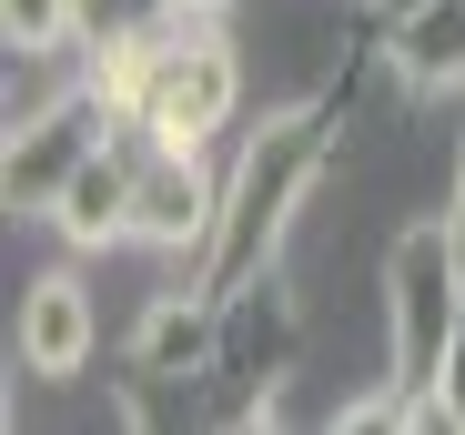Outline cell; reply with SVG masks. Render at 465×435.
<instances>
[{
	"label": "cell",
	"mask_w": 465,
	"mask_h": 435,
	"mask_svg": "<svg viewBox=\"0 0 465 435\" xmlns=\"http://www.w3.org/2000/svg\"><path fill=\"white\" fill-rule=\"evenodd\" d=\"M445 233H455V253H465V142H455V193H445Z\"/></svg>",
	"instance_id": "5bb4252c"
},
{
	"label": "cell",
	"mask_w": 465,
	"mask_h": 435,
	"mask_svg": "<svg viewBox=\"0 0 465 435\" xmlns=\"http://www.w3.org/2000/svg\"><path fill=\"white\" fill-rule=\"evenodd\" d=\"M92 92L142 142H213L232 112H243V61H232V41L213 21H173V31L92 61Z\"/></svg>",
	"instance_id": "7a4b0ae2"
},
{
	"label": "cell",
	"mask_w": 465,
	"mask_h": 435,
	"mask_svg": "<svg viewBox=\"0 0 465 435\" xmlns=\"http://www.w3.org/2000/svg\"><path fill=\"white\" fill-rule=\"evenodd\" d=\"M283 365H293V294H283V273H253V283H232V294H223V375L253 385L243 425H273Z\"/></svg>",
	"instance_id": "8992f818"
},
{
	"label": "cell",
	"mask_w": 465,
	"mask_h": 435,
	"mask_svg": "<svg viewBox=\"0 0 465 435\" xmlns=\"http://www.w3.org/2000/svg\"><path fill=\"white\" fill-rule=\"evenodd\" d=\"M173 21H193L183 0H71V41H82L92 61H112V51H132L152 31H173Z\"/></svg>",
	"instance_id": "8fae6325"
},
{
	"label": "cell",
	"mask_w": 465,
	"mask_h": 435,
	"mask_svg": "<svg viewBox=\"0 0 465 435\" xmlns=\"http://www.w3.org/2000/svg\"><path fill=\"white\" fill-rule=\"evenodd\" d=\"M0 41L11 51H61L71 41V0H0Z\"/></svg>",
	"instance_id": "7c38bea8"
},
{
	"label": "cell",
	"mask_w": 465,
	"mask_h": 435,
	"mask_svg": "<svg viewBox=\"0 0 465 435\" xmlns=\"http://www.w3.org/2000/svg\"><path fill=\"white\" fill-rule=\"evenodd\" d=\"M405 11H425V0H374V21H405Z\"/></svg>",
	"instance_id": "9a60e30c"
},
{
	"label": "cell",
	"mask_w": 465,
	"mask_h": 435,
	"mask_svg": "<svg viewBox=\"0 0 465 435\" xmlns=\"http://www.w3.org/2000/svg\"><path fill=\"white\" fill-rule=\"evenodd\" d=\"M324 163H334V132H324V112H263L243 142H232V173H223V223H213V243H203V263L183 273L193 294H232V283H253V273H273L283 263V233H293V213L314 203V183H324Z\"/></svg>",
	"instance_id": "6da1fadb"
},
{
	"label": "cell",
	"mask_w": 465,
	"mask_h": 435,
	"mask_svg": "<svg viewBox=\"0 0 465 435\" xmlns=\"http://www.w3.org/2000/svg\"><path fill=\"white\" fill-rule=\"evenodd\" d=\"M11 354H21V375H41V385L82 375L92 354H102V304H92V283H82V273H41L31 294H21Z\"/></svg>",
	"instance_id": "52a82bcc"
},
{
	"label": "cell",
	"mask_w": 465,
	"mask_h": 435,
	"mask_svg": "<svg viewBox=\"0 0 465 435\" xmlns=\"http://www.w3.org/2000/svg\"><path fill=\"white\" fill-rule=\"evenodd\" d=\"M132 375L142 385H203V375H223V294H163L142 314V334H132Z\"/></svg>",
	"instance_id": "ba28073f"
},
{
	"label": "cell",
	"mask_w": 465,
	"mask_h": 435,
	"mask_svg": "<svg viewBox=\"0 0 465 435\" xmlns=\"http://www.w3.org/2000/svg\"><path fill=\"white\" fill-rule=\"evenodd\" d=\"M384 61H395L405 92H465V0H425V11L384 21Z\"/></svg>",
	"instance_id": "30bf717a"
},
{
	"label": "cell",
	"mask_w": 465,
	"mask_h": 435,
	"mask_svg": "<svg viewBox=\"0 0 465 435\" xmlns=\"http://www.w3.org/2000/svg\"><path fill=\"white\" fill-rule=\"evenodd\" d=\"M51 233L71 243V253H112V243H132V142L112 132L102 153L71 173V193H61V213H51Z\"/></svg>",
	"instance_id": "9c48e42d"
},
{
	"label": "cell",
	"mask_w": 465,
	"mask_h": 435,
	"mask_svg": "<svg viewBox=\"0 0 465 435\" xmlns=\"http://www.w3.org/2000/svg\"><path fill=\"white\" fill-rule=\"evenodd\" d=\"M183 11H193V21H223V11H232V0H183Z\"/></svg>",
	"instance_id": "2e32d148"
},
{
	"label": "cell",
	"mask_w": 465,
	"mask_h": 435,
	"mask_svg": "<svg viewBox=\"0 0 465 435\" xmlns=\"http://www.w3.org/2000/svg\"><path fill=\"white\" fill-rule=\"evenodd\" d=\"M102 142H112V102H102V92L61 102V112H41V122H11V153H0V203L51 223L61 193H71V173H82Z\"/></svg>",
	"instance_id": "5b68a950"
},
{
	"label": "cell",
	"mask_w": 465,
	"mask_h": 435,
	"mask_svg": "<svg viewBox=\"0 0 465 435\" xmlns=\"http://www.w3.org/2000/svg\"><path fill=\"white\" fill-rule=\"evenodd\" d=\"M435 425H445V435H465V334H455L445 375H435Z\"/></svg>",
	"instance_id": "4fadbf2b"
},
{
	"label": "cell",
	"mask_w": 465,
	"mask_h": 435,
	"mask_svg": "<svg viewBox=\"0 0 465 435\" xmlns=\"http://www.w3.org/2000/svg\"><path fill=\"white\" fill-rule=\"evenodd\" d=\"M122 142H132V243L173 253L193 273L203 243H213V223H223V183L203 173V142H142V132H122Z\"/></svg>",
	"instance_id": "277c9868"
},
{
	"label": "cell",
	"mask_w": 465,
	"mask_h": 435,
	"mask_svg": "<svg viewBox=\"0 0 465 435\" xmlns=\"http://www.w3.org/2000/svg\"><path fill=\"white\" fill-rule=\"evenodd\" d=\"M455 334H465V253L445 233V213H425V223H405L384 243V385L435 405Z\"/></svg>",
	"instance_id": "3957f363"
}]
</instances>
